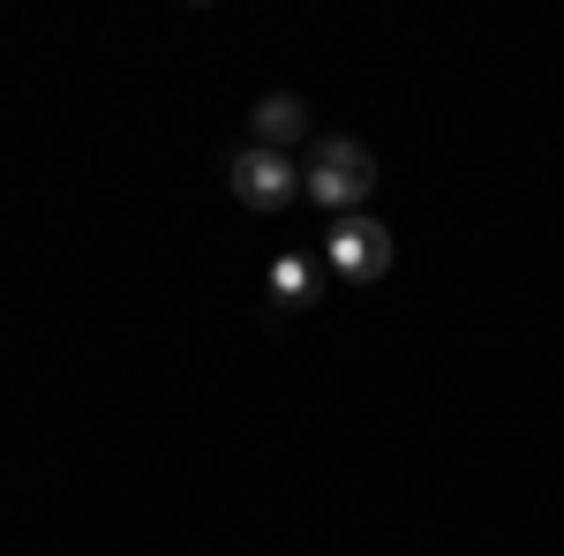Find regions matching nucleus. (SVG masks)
Listing matches in <instances>:
<instances>
[{"mask_svg": "<svg viewBox=\"0 0 564 556\" xmlns=\"http://www.w3.org/2000/svg\"><path fill=\"white\" fill-rule=\"evenodd\" d=\"M302 188L324 204V211H361L369 196H377V159H369V143H354V135H324L316 143V159H308Z\"/></svg>", "mask_w": 564, "mask_h": 556, "instance_id": "1", "label": "nucleus"}, {"mask_svg": "<svg viewBox=\"0 0 564 556\" xmlns=\"http://www.w3.org/2000/svg\"><path fill=\"white\" fill-rule=\"evenodd\" d=\"M324 257H332V271L339 279H354V286H369V279H384L391 271V233H384V218H339L332 226V241H324Z\"/></svg>", "mask_w": 564, "mask_h": 556, "instance_id": "2", "label": "nucleus"}, {"mask_svg": "<svg viewBox=\"0 0 564 556\" xmlns=\"http://www.w3.org/2000/svg\"><path fill=\"white\" fill-rule=\"evenodd\" d=\"M234 196H241L249 211H286V204L302 196V173L286 166V151H263V143H249V151L234 159Z\"/></svg>", "mask_w": 564, "mask_h": 556, "instance_id": "3", "label": "nucleus"}, {"mask_svg": "<svg viewBox=\"0 0 564 556\" xmlns=\"http://www.w3.org/2000/svg\"><path fill=\"white\" fill-rule=\"evenodd\" d=\"M249 121H257L263 151H286V143H302V135H308V106L294 98V90H271V98H257V113H249Z\"/></svg>", "mask_w": 564, "mask_h": 556, "instance_id": "4", "label": "nucleus"}, {"mask_svg": "<svg viewBox=\"0 0 564 556\" xmlns=\"http://www.w3.org/2000/svg\"><path fill=\"white\" fill-rule=\"evenodd\" d=\"M308 286H316V271H308L302 257H279V271H271V301H279V308H302Z\"/></svg>", "mask_w": 564, "mask_h": 556, "instance_id": "5", "label": "nucleus"}]
</instances>
